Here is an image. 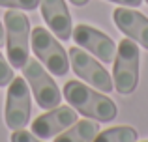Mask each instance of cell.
I'll use <instances>...</instances> for the list:
<instances>
[{
	"label": "cell",
	"instance_id": "6da1fadb",
	"mask_svg": "<svg viewBox=\"0 0 148 142\" xmlns=\"http://www.w3.org/2000/svg\"><path fill=\"white\" fill-rule=\"evenodd\" d=\"M64 97L77 112L96 122H112L118 114L114 101L107 95L92 90L79 80H68L64 86Z\"/></svg>",
	"mask_w": 148,
	"mask_h": 142
},
{
	"label": "cell",
	"instance_id": "9a60e30c",
	"mask_svg": "<svg viewBox=\"0 0 148 142\" xmlns=\"http://www.w3.org/2000/svg\"><path fill=\"white\" fill-rule=\"evenodd\" d=\"M13 67L10 62H6V58L0 52V86H8V84L13 80Z\"/></svg>",
	"mask_w": 148,
	"mask_h": 142
},
{
	"label": "cell",
	"instance_id": "9c48e42d",
	"mask_svg": "<svg viewBox=\"0 0 148 142\" xmlns=\"http://www.w3.org/2000/svg\"><path fill=\"white\" fill-rule=\"evenodd\" d=\"M77 122V110L71 107H54L32 122V133L40 139H53Z\"/></svg>",
	"mask_w": 148,
	"mask_h": 142
},
{
	"label": "cell",
	"instance_id": "7c38bea8",
	"mask_svg": "<svg viewBox=\"0 0 148 142\" xmlns=\"http://www.w3.org/2000/svg\"><path fill=\"white\" fill-rule=\"evenodd\" d=\"M99 133L98 122L92 120H77L73 125H69L66 131L56 135L54 142H92L94 137Z\"/></svg>",
	"mask_w": 148,
	"mask_h": 142
},
{
	"label": "cell",
	"instance_id": "5bb4252c",
	"mask_svg": "<svg viewBox=\"0 0 148 142\" xmlns=\"http://www.w3.org/2000/svg\"><path fill=\"white\" fill-rule=\"evenodd\" d=\"M0 6L13 7V10H36L40 6V0H0Z\"/></svg>",
	"mask_w": 148,
	"mask_h": 142
},
{
	"label": "cell",
	"instance_id": "ac0fdd59",
	"mask_svg": "<svg viewBox=\"0 0 148 142\" xmlns=\"http://www.w3.org/2000/svg\"><path fill=\"white\" fill-rule=\"evenodd\" d=\"M2 43H6V30H4L2 22H0V45Z\"/></svg>",
	"mask_w": 148,
	"mask_h": 142
},
{
	"label": "cell",
	"instance_id": "e0dca14e",
	"mask_svg": "<svg viewBox=\"0 0 148 142\" xmlns=\"http://www.w3.org/2000/svg\"><path fill=\"white\" fill-rule=\"evenodd\" d=\"M109 2L120 4V6H126V7H137L143 4V0H109Z\"/></svg>",
	"mask_w": 148,
	"mask_h": 142
},
{
	"label": "cell",
	"instance_id": "8992f818",
	"mask_svg": "<svg viewBox=\"0 0 148 142\" xmlns=\"http://www.w3.org/2000/svg\"><path fill=\"white\" fill-rule=\"evenodd\" d=\"M68 58L71 62V69L75 71V75L79 79H83L84 82L92 84L94 88H98L103 94L112 92L114 82H112L111 75H109L107 69L101 66L98 60L92 58V54L88 51H81L75 45V47L68 49Z\"/></svg>",
	"mask_w": 148,
	"mask_h": 142
},
{
	"label": "cell",
	"instance_id": "d6986e66",
	"mask_svg": "<svg viewBox=\"0 0 148 142\" xmlns=\"http://www.w3.org/2000/svg\"><path fill=\"white\" fill-rule=\"evenodd\" d=\"M69 2H71L73 6H86L88 0H69Z\"/></svg>",
	"mask_w": 148,
	"mask_h": 142
},
{
	"label": "cell",
	"instance_id": "3957f363",
	"mask_svg": "<svg viewBox=\"0 0 148 142\" xmlns=\"http://www.w3.org/2000/svg\"><path fill=\"white\" fill-rule=\"evenodd\" d=\"M139 60H141V52L133 39L124 37L116 47V56H114V88L118 94L130 95L135 92L139 84Z\"/></svg>",
	"mask_w": 148,
	"mask_h": 142
},
{
	"label": "cell",
	"instance_id": "8fae6325",
	"mask_svg": "<svg viewBox=\"0 0 148 142\" xmlns=\"http://www.w3.org/2000/svg\"><path fill=\"white\" fill-rule=\"evenodd\" d=\"M41 17L45 19L49 30L58 37L66 41L71 37V15L64 0H40Z\"/></svg>",
	"mask_w": 148,
	"mask_h": 142
},
{
	"label": "cell",
	"instance_id": "44dd1931",
	"mask_svg": "<svg viewBox=\"0 0 148 142\" xmlns=\"http://www.w3.org/2000/svg\"><path fill=\"white\" fill-rule=\"evenodd\" d=\"M143 142H148V140H143Z\"/></svg>",
	"mask_w": 148,
	"mask_h": 142
},
{
	"label": "cell",
	"instance_id": "5b68a950",
	"mask_svg": "<svg viewBox=\"0 0 148 142\" xmlns=\"http://www.w3.org/2000/svg\"><path fill=\"white\" fill-rule=\"evenodd\" d=\"M21 69H23V77L26 79L34 97H36V103L41 109L49 110V109H54V107L60 105V101H62L60 90H58L56 82L51 79L47 69L38 60H26V64Z\"/></svg>",
	"mask_w": 148,
	"mask_h": 142
},
{
	"label": "cell",
	"instance_id": "277c9868",
	"mask_svg": "<svg viewBox=\"0 0 148 142\" xmlns=\"http://www.w3.org/2000/svg\"><path fill=\"white\" fill-rule=\"evenodd\" d=\"M32 51L40 58V62L56 77H64L69 69L68 52L62 49V45L51 36L43 26H36L32 30Z\"/></svg>",
	"mask_w": 148,
	"mask_h": 142
},
{
	"label": "cell",
	"instance_id": "52a82bcc",
	"mask_svg": "<svg viewBox=\"0 0 148 142\" xmlns=\"http://www.w3.org/2000/svg\"><path fill=\"white\" fill-rule=\"evenodd\" d=\"M30 120V86L25 77H17L8 84L6 125L10 129H23Z\"/></svg>",
	"mask_w": 148,
	"mask_h": 142
},
{
	"label": "cell",
	"instance_id": "30bf717a",
	"mask_svg": "<svg viewBox=\"0 0 148 142\" xmlns=\"http://www.w3.org/2000/svg\"><path fill=\"white\" fill-rule=\"evenodd\" d=\"M114 24L120 32H124L130 39L148 49V17L133 7H116L112 11Z\"/></svg>",
	"mask_w": 148,
	"mask_h": 142
},
{
	"label": "cell",
	"instance_id": "ba28073f",
	"mask_svg": "<svg viewBox=\"0 0 148 142\" xmlns=\"http://www.w3.org/2000/svg\"><path fill=\"white\" fill-rule=\"evenodd\" d=\"M71 37L77 47H83L84 51H88L92 56L99 58L101 62L105 64L114 62L116 45L107 34L99 32V30L92 28L88 24H77L71 30Z\"/></svg>",
	"mask_w": 148,
	"mask_h": 142
},
{
	"label": "cell",
	"instance_id": "4fadbf2b",
	"mask_svg": "<svg viewBox=\"0 0 148 142\" xmlns=\"http://www.w3.org/2000/svg\"><path fill=\"white\" fill-rule=\"evenodd\" d=\"M139 135L130 125H118L98 133L92 142H137Z\"/></svg>",
	"mask_w": 148,
	"mask_h": 142
},
{
	"label": "cell",
	"instance_id": "7a4b0ae2",
	"mask_svg": "<svg viewBox=\"0 0 148 142\" xmlns=\"http://www.w3.org/2000/svg\"><path fill=\"white\" fill-rule=\"evenodd\" d=\"M4 30H6V51L11 67H23L30 52V22L19 10H8L4 13Z\"/></svg>",
	"mask_w": 148,
	"mask_h": 142
},
{
	"label": "cell",
	"instance_id": "ffe728a7",
	"mask_svg": "<svg viewBox=\"0 0 148 142\" xmlns=\"http://www.w3.org/2000/svg\"><path fill=\"white\" fill-rule=\"evenodd\" d=\"M145 2H146V4H148V0H145Z\"/></svg>",
	"mask_w": 148,
	"mask_h": 142
},
{
	"label": "cell",
	"instance_id": "2e32d148",
	"mask_svg": "<svg viewBox=\"0 0 148 142\" xmlns=\"http://www.w3.org/2000/svg\"><path fill=\"white\" fill-rule=\"evenodd\" d=\"M10 140L11 142H43V140H40V137H36L30 131H25V129H15V131L11 133Z\"/></svg>",
	"mask_w": 148,
	"mask_h": 142
}]
</instances>
